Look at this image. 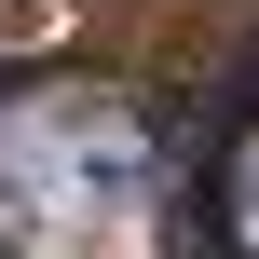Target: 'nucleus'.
I'll use <instances>...</instances> for the list:
<instances>
[{"label":"nucleus","instance_id":"nucleus-2","mask_svg":"<svg viewBox=\"0 0 259 259\" xmlns=\"http://www.w3.org/2000/svg\"><path fill=\"white\" fill-rule=\"evenodd\" d=\"M232 232H259V150H246V219H232Z\"/></svg>","mask_w":259,"mask_h":259},{"label":"nucleus","instance_id":"nucleus-1","mask_svg":"<svg viewBox=\"0 0 259 259\" xmlns=\"http://www.w3.org/2000/svg\"><path fill=\"white\" fill-rule=\"evenodd\" d=\"M219 96H232V109H259V41L232 55V82H219Z\"/></svg>","mask_w":259,"mask_h":259}]
</instances>
